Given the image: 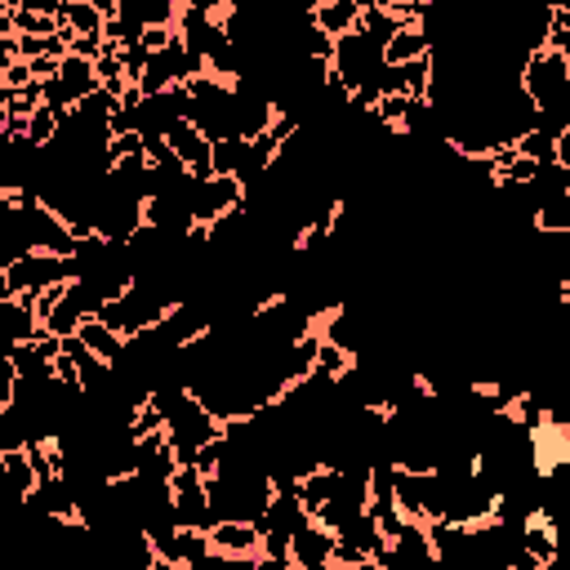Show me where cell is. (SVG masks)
<instances>
[{"label": "cell", "mask_w": 570, "mask_h": 570, "mask_svg": "<svg viewBox=\"0 0 570 570\" xmlns=\"http://www.w3.org/2000/svg\"><path fill=\"white\" fill-rule=\"evenodd\" d=\"M169 503H174V521L178 530H209L214 517H209V499H205V476L196 468H174L169 476Z\"/></svg>", "instance_id": "4"}, {"label": "cell", "mask_w": 570, "mask_h": 570, "mask_svg": "<svg viewBox=\"0 0 570 570\" xmlns=\"http://www.w3.org/2000/svg\"><path fill=\"white\" fill-rule=\"evenodd\" d=\"M9 4H13V0H9ZM9 4H0V13H4V9H9Z\"/></svg>", "instance_id": "18"}, {"label": "cell", "mask_w": 570, "mask_h": 570, "mask_svg": "<svg viewBox=\"0 0 570 570\" xmlns=\"http://www.w3.org/2000/svg\"><path fill=\"white\" fill-rule=\"evenodd\" d=\"M13 387H18V370L9 356H0V410L13 405Z\"/></svg>", "instance_id": "16"}, {"label": "cell", "mask_w": 570, "mask_h": 570, "mask_svg": "<svg viewBox=\"0 0 570 570\" xmlns=\"http://www.w3.org/2000/svg\"><path fill=\"white\" fill-rule=\"evenodd\" d=\"M36 334H40V321H36L31 303H22V298H0V352L9 356L13 347L31 343Z\"/></svg>", "instance_id": "7"}, {"label": "cell", "mask_w": 570, "mask_h": 570, "mask_svg": "<svg viewBox=\"0 0 570 570\" xmlns=\"http://www.w3.org/2000/svg\"><path fill=\"white\" fill-rule=\"evenodd\" d=\"M432 53V40L419 31V27H401L387 45H383V62L387 67H401V62H419V58H428Z\"/></svg>", "instance_id": "12"}, {"label": "cell", "mask_w": 570, "mask_h": 570, "mask_svg": "<svg viewBox=\"0 0 570 570\" xmlns=\"http://www.w3.org/2000/svg\"><path fill=\"white\" fill-rule=\"evenodd\" d=\"M76 338H80L98 361H107V365H116V361H120V352H125V338H120V334H111L107 325H98L94 316L76 325Z\"/></svg>", "instance_id": "13"}, {"label": "cell", "mask_w": 570, "mask_h": 570, "mask_svg": "<svg viewBox=\"0 0 570 570\" xmlns=\"http://www.w3.org/2000/svg\"><path fill=\"white\" fill-rule=\"evenodd\" d=\"M71 281V263L67 258H53V254H40V249H31V254H22L13 267H4V285H9V294L18 298V294H45L49 285H67Z\"/></svg>", "instance_id": "3"}, {"label": "cell", "mask_w": 570, "mask_h": 570, "mask_svg": "<svg viewBox=\"0 0 570 570\" xmlns=\"http://www.w3.org/2000/svg\"><path fill=\"white\" fill-rule=\"evenodd\" d=\"M174 570H191V566H174Z\"/></svg>", "instance_id": "19"}, {"label": "cell", "mask_w": 570, "mask_h": 570, "mask_svg": "<svg viewBox=\"0 0 570 570\" xmlns=\"http://www.w3.org/2000/svg\"><path fill=\"white\" fill-rule=\"evenodd\" d=\"M289 566H294V570H325V566H334V530L307 521V525L289 539Z\"/></svg>", "instance_id": "6"}, {"label": "cell", "mask_w": 570, "mask_h": 570, "mask_svg": "<svg viewBox=\"0 0 570 570\" xmlns=\"http://www.w3.org/2000/svg\"><path fill=\"white\" fill-rule=\"evenodd\" d=\"M338 570H383L374 557H365V561H352V566H338Z\"/></svg>", "instance_id": "17"}, {"label": "cell", "mask_w": 570, "mask_h": 570, "mask_svg": "<svg viewBox=\"0 0 570 570\" xmlns=\"http://www.w3.org/2000/svg\"><path fill=\"white\" fill-rule=\"evenodd\" d=\"M58 116H62V111L36 107V111L27 116V129H22V138H27L31 147H49V142H53V134H58Z\"/></svg>", "instance_id": "14"}, {"label": "cell", "mask_w": 570, "mask_h": 570, "mask_svg": "<svg viewBox=\"0 0 570 570\" xmlns=\"http://www.w3.org/2000/svg\"><path fill=\"white\" fill-rule=\"evenodd\" d=\"M517 89L530 98L534 111L548 107V102H561L570 94V58L566 53H552V49H530L521 58Z\"/></svg>", "instance_id": "1"}, {"label": "cell", "mask_w": 570, "mask_h": 570, "mask_svg": "<svg viewBox=\"0 0 570 570\" xmlns=\"http://www.w3.org/2000/svg\"><path fill=\"white\" fill-rule=\"evenodd\" d=\"M53 18H58V27H62L67 36H102V22H107V18L98 13V4H89V0H71V4L62 0Z\"/></svg>", "instance_id": "11"}, {"label": "cell", "mask_w": 570, "mask_h": 570, "mask_svg": "<svg viewBox=\"0 0 570 570\" xmlns=\"http://www.w3.org/2000/svg\"><path fill=\"white\" fill-rule=\"evenodd\" d=\"M107 156H111V165L116 160H129V156H142V134H116L107 142Z\"/></svg>", "instance_id": "15"}, {"label": "cell", "mask_w": 570, "mask_h": 570, "mask_svg": "<svg viewBox=\"0 0 570 570\" xmlns=\"http://www.w3.org/2000/svg\"><path fill=\"white\" fill-rule=\"evenodd\" d=\"M205 539H209V552L236 557V561H254L258 557V543H263L254 521H214L205 530Z\"/></svg>", "instance_id": "5"}, {"label": "cell", "mask_w": 570, "mask_h": 570, "mask_svg": "<svg viewBox=\"0 0 570 570\" xmlns=\"http://www.w3.org/2000/svg\"><path fill=\"white\" fill-rule=\"evenodd\" d=\"M151 552L169 566H196L200 557H209V539L200 530H169L165 539L151 543Z\"/></svg>", "instance_id": "10"}, {"label": "cell", "mask_w": 570, "mask_h": 570, "mask_svg": "<svg viewBox=\"0 0 570 570\" xmlns=\"http://www.w3.org/2000/svg\"><path fill=\"white\" fill-rule=\"evenodd\" d=\"M392 503L405 521H441L445 517V481L436 472H405L392 468Z\"/></svg>", "instance_id": "2"}, {"label": "cell", "mask_w": 570, "mask_h": 570, "mask_svg": "<svg viewBox=\"0 0 570 570\" xmlns=\"http://www.w3.org/2000/svg\"><path fill=\"white\" fill-rule=\"evenodd\" d=\"M307 18H312V27H316L321 36L338 40V36H347V31L361 27V4H356V0H321V4H312Z\"/></svg>", "instance_id": "9"}, {"label": "cell", "mask_w": 570, "mask_h": 570, "mask_svg": "<svg viewBox=\"0 0 570 570\" xmlns=\"http://www.w3.org/2000/svg\"><path fill=\"white\" fill-rule=\"evenodd\" d=\"M338 468H312V472H303L298 481H294V499L303 503V512L307 517H316L330 499H338Z\"/></svg>", "instance_id": "8"}]
</instances>
